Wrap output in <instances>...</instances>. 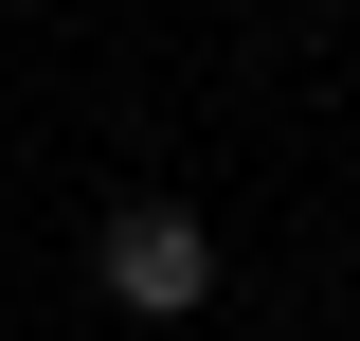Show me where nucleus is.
I'll return each instance as SVG.
<instances>
[{"instance_id": "f257e3e1", "label": "nucleus", "mask_w": 360, "mask_h": 341, "mask_svg": "<svg viewBox=\"0 0 360 341\" xmlns=\"http://www.w3.org/2000/svg\"><path fill=\"white\" fill-rule=\"evenodd\" d=\"M90 288L127 305V323H180V305H217V234H198L180 198H127L108 234H90Z\"/></svg>"}]
</instances>
